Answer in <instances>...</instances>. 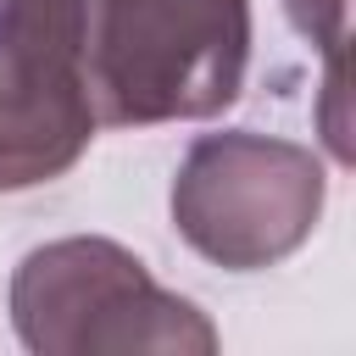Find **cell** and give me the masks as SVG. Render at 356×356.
<instances>
[{
    "mask_svg": "<svg viewBox=\"0 0 356 356\" xmlns=\"http://www.w3.org/2000/svg\"><path fill=\"white\" fill-rule=\"evenodd\" d=\"M95 128L83 0H0V195L61 178Z\"/></svg>",
    "mask_w": 356,
    "mask_h": 356,
    "instance_id": "cell-4",
    "label": "cell"
},
{
    "mask_svg": "<svg viewBox=\"0 0 356 356\" xmlns=\"http://www.w3.org/2000/svg\"><path fill=\"white\" fill-rule=\"evenodd\" d=\"M328 200L323 161L278 134L222 128L200 134L172 172V228L178 239L228 273H261L295 256Z\"/></svg>",
    "mask_w": 356,
    "mask_h": 356,
    "instance_id": "cell-3",
    "label": "cell"
},
{
    "mask_svg": "<svg viewBox=\"0 0 356 356\" xmlns=\"http://www.w3.org/2000/svg\"><path fill=\"white\" fill-rule=\"evenodd\" d=\"M250 0H83V78L95 122H200L239 100Z\"/></svg>",
    "mask_w": 356,
    "mask_h": 356,
    "instance_id": "cell-1",
    "label": "cell"
},
{
    "mask_svg": "<svg viewBox=\"0 0 356 356\" xmlns=\"http://www.w3.org/2000/svg\"><path fill=\"white\" fill-rule=\"evenodd\" d=\"M11 328L33 356H211V317L161 289L150 267L100 234L28 250L11 273Z\"/></svg>",
    "mask_w": 356,
    "mask_h": 356,
    "instance_id": "cell-2",
    "label": "cell"
},
{
    "mask_svg": "<svg viewBox=\"0 0 356 356\" xmlns=\"http://www.w3.org/2000/svg\"><path fill=\"white\" fill-rule=\"evenodd\" d=\"M289 22L323 50V139L334 161H350V122H345V56H350V0H284Z\"/></svg>",
    "mask_w": 356,
    "mask_h": 356,
    "instance_id": "cell-5",
    "label": "cell"
}]
</instances>
